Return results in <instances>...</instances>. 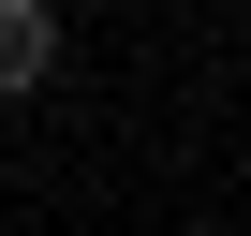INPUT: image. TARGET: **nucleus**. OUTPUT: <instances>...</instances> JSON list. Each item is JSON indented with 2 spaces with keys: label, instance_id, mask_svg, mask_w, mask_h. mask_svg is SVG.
<instances>
[{
  "label": "nucleus",
  "instance_id": "f03ea898",
  "mask_svg": "<svg viewBox=\"0 0 251 236\" xmlns=\"http://www.w3.org/2000/svg\"><path fill=\"white\" fill-rule=\"evenodd\" d=\"M45 15H74V0H45Z\"/></svg>",
  "mask_w": 251,
  "mask_h": 236
},
{
  "label": "nucleus",
  "instance_id": "f257e3e1",
  "mask_svg": "<svg viewBox=\"0 0 251 236\" xmlns=\"http://www.w3.org/2000/svg\"><path fill=\"white\" fill-rule=\"evenodd\" d=\"M45 74H59V15H45V0H0V89L30 103Z\"/></svg>",
  "mask_w": 251,
  "mask_h": 236
}]
</instances>
